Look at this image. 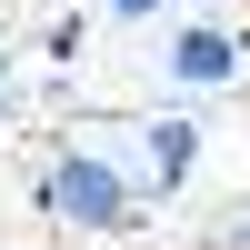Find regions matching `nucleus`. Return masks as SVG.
Masks as SVG:
<instances>
[{"label": "nucleus", "instance_id": "39448f33", "mask_svg": "<svg viewBox=\"0 0 250 250\" xmlns=\"http://www.w3.org/2000/svg\"><path fill=\"white\" fill-rule=\"evenodd\" d=\"M0 90H10V50H0Z\"/></svg>", "mask_w": 250, "mask_h": 250}, {"label": "nucleus", "instance_id": "20e7f679", "mask_svg": "<svg viewBox=\"0 0 250 250\" xmlns=\"http://www.w3.org/2000/svg\"><path fill=\"white\" fill-rule=\"evenodd\" d=\"M110 20H150V10H170V0H100Z\"/></svg>", "mask_w": 250, "mask_h": 250}, {"label": "nucleus", "instance_id": "423d86ee", "mask_svg": "<svg viewBox=\"0 0 250 250\" xmlns=\"http://www.w3.org/2000/svg\"><path fill=\"white\" fill-rule=\"evenodd\" d=\"M240 250H250V220H240Z\"/></svg>", "mask_w": 250, "mask_h": 250}, {"label": "nucleus", "instance_id": "7ed1b4c3", "mask_svg": "<svg viewBox=\"0 0 250 250\" xmlns=\"http://www.w3.org/2000/svg\"><path fill=\"white\" fill-rule=\"evenodd\" d=\"M200 170V120H150V130H140V170L130 180H150V190H180V180H190ZM150 190H140V200H150Z\"/></svg>", "mask_w": 250, "mask_h": 250}, {"label": "nucleus", "instance_id": "f257e3e1", "mask_svg": "<svg viewBox=\"0 0 250 250\" xmlns=\"http://www.w3.org/2000/svg\"><path fill=\"white\" fill-rule=\"evenodd\" d=\"M40 210L60 220V230H90V240H120L140 220V180L120 170L110 150H60L50 170H40Z\"/></svg>", "mask_w": 250, "mask_h": 250}, {"label": "nucleus", "instance_id": "f03ea898", "mask_svg": "<svg viewBox=\"0 0 250 250\" xmlns=\"http://www.w3.org/2000/svg\"><path fill=\"white\" fill-rule=\"evenodd\" d=\"M240 70H250V40L220 30V20H190V30L170 40V80L180 90H230Z\"/></svg>", "mask_w": 250, "mask_h": 250}]
</instances>
